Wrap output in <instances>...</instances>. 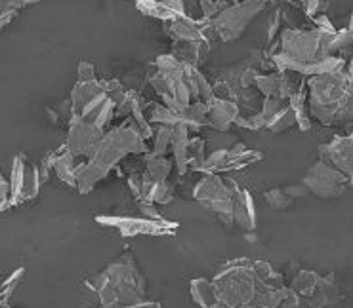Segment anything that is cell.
<instances>
[{
	"instance_id": "obj_11",
	"label": "cell",
	"mask_w": 353,
	"mask_h": 308,
	"mask_svg": "<svg viewBox=\"0 0 353 308\" xmlns=\"http://www.w3.org/2000/svg\"><path fill=\"white\" fill-rule=\"evenodd\" d=\"M103 130L94 126L90 122L73 116L69 122V135H67L65 148L74 158H90L103 139Z\"/></svg>"
},
{
	"instance_id": "obj_37",
	"label": "cell",
	"mask_w": 353,
	"mask_h": 308,
	"mask_svg": "<svg viewBox=\"0 0 353 308\" xmlns=\"http://www.w3.org/2000/svg\"><path fill=\"white\" fill-rule=\"evenodd\" d=\"M10 196H12V190H10V181L0 173V211L12 208Z\"/></svg>"
},
{
	"instance_id": "obj_7",
	"label": "cell",
	"mask_w": 353,
	"mask_h": 308,
	"mask_svg": "<svg viewBox=\"0 0 353 308\" xmlns=\"http://www.w3.org/2000/svg\"><path fill=\"white\" fill-rule=\"evenodd\" d=\"M263 6H265V2L262 0H243L239 4L228 6L212 19L214 31L222 41H235L247 31L250 21L262 12Z\"/></svg>"
},
{
	"instance_id": "obj_18",
	"label": "cell",
	"mask_w": 353,
	"mask_h": 308,
	"mask_svg": "<svg viewBox=\"0 0 353 308\" xmlns=\"http://www.w3.org/2000/svg\"><path fill=\"white\" fill-rule=\"evenodd\" d=\"M340 299H342V295L338 292L336 282H334V278L330 274L325 276V278H321L317 289H315V293L307 299V302H310V307L312 308H327L332 307V305H336Z\"/></svg>"
},
{
	"instance_id": "obj_17",
	"label": "cell",
	"mask_w": 353,
	"mask_h": 308,
	"mask_svg": "<svg viewBox=\"0 0 353 308\" xmlns=\"http://www.w3.org/2000/svg\"><path fill=\"white\" fill-rule=\"evenodd\" d=\"M189 126L188 124H176L172 130V151L176 156V168L183 175L189 170Z\"/></svg>"
},
{
	"instance_id": "obj_42",
	"label": "cell",
	"mask_w": 353,
	"mask_h": 308,
	"mask_svg": "<svg viewBox=\"0 0 353 308\" xmlns=\"http://www.w3.org/2000/svg\"><path fill=\"white\" fill-rule=\"evenodd\" d=\"M285 190H287V195L292 196V198H296V196H305L307 192H310L304 185H298V187H287Z\"/></svg>"
},
{
	"instance_id": "obj_19",
	"label": "cell",
	"mask_w": 353,
	"mask_h": 308,
	"mask_svg": "<svg viewBox=\"0 0 353 308\" xmlns=\"http://www.w3.org/2000/svg\"><path fill=\"white\" fill-rule=\"evenodd\" d=\"M191 297L201 308H220V300L214 289L212 280L197 278L191 282Z\"/></svg>"
},
{
	"instance_id": "obj_41",
	"label": "cell",
	"mask_w": 353,
	"mask_h": 308,
	"mask_svg": "<svg viewBox=\"0 0 353 308\" xmlns=\"http://www.w3.org/2000/svg\"><path fill=\"white\" fill-rule=\"evenodd\" d=\"M279 27H281V14L277 12V14H275V17H273V23H271V27L268 29V42L273 41V36L277 34Z\"/></svg>"
},
{
	"instance_id": "obj_24",
	"label": "cell",
	"mask_w": 353,
	"mask_h": 308,
	"mask_svg": "<svg viewBox=\"0 0 353 308\" xmlns=\"http://www.w3.org/2000/svg\"><path fill=\"white\" fill-rule=\"evenodd\" d=\"M321 276L312 272V270H300L298 274L294 276V280H292V284H290V289L296 293V295H300V297H304V299H310L315 289H317V285H319Z\"/></svg>"
},
{
	"instance_id": "obj_15",
	"label": "cell",
	"mask_w": 353,
	"mask_h": 308,
	"mask_svg": "<svg viewBox=\"0 0 353 308\" xmlns=\"http://www.w3.org/2000/svg\"><path fill=\"white\" fill-rule=\"evenodd\" d=\"M233 223L245 230L256 228V208L254 198L247 188H239L233 202Z\"/></svg>"
},
{
	"instance_id": "obj_3",
	"label": "cell",
	"mask_w": 353,
	"mask_h": 308,
	"mask_svg": "<svg viewBox=\"0 0 353 308\" xmlns=\"http://www.w3.org/2000/svg\"><path fill=\"white\" fill-rule=\"evenodd\" d=\"M92 287L98 295L101 307L126 308L143 300L148 282L132 253H124L123 257H119L101 274L94 278Z\"/></svg>"
},
{
	"instance_id": "obj_29",
	"label": "cell",
	"mask_w": 353,
	"mask_h": 308,
	"mask_svg": "<svg viewBox=\"0 0 353 308\" xmlns=\"http://www.w3.org/2000/svg\"><path fill=\"white\" fill-rule=\"evenodd\" d=\"M252 268H254L256 276L262 282H265V284L283 285V278H281V274L275 268L271 267L270 263H265V261H252Z\"/></svg>"
},
{
	"instance_id": "obj_22",
	"label": "cell",
	"mask_w": 353,
	"mask_h": 308,
	"mask_svg": "<svg viewBox=\"0 0 353 308\" xmlns=\"http://www.w3.org/2000/svg\"><path fill=\"white\" fill-rule=\"evenodd\" d=\"M305 99H307V86H305V80H304L302 82V86H300V89H298L294 96L290 98V101H288L296 114V124H298V128H300L302 131L312 128L310 111L305 109Z\"/></svg>"
},
{
	"instance_id": "obj_26",
	"label": "cell",
	"mask_w": 353,
	"mask_h": 308,
	"mask_svg": "<svg viewBox=\"0 0 353 308\" xmlns=\"http://www.w3.org/2000/svg\"><path fill=\"white\" fill-rule=\"evenodd\" d=\"M181 124H188L189 128H201L205 126L208 118V105L203 101H195L180 114Z\"/></svg>"
},
{
	"instance_id": "obj_5",
	"label": "cell",
	"mask_w": 353,
	"mask_h": 308,
	"mask_svg": "<svg viewBox=\"0 0 353 308\" xmlns=\"http://www.w3.org/2000/svg\"><path fill=\"white\" fill-rule=\"evenodd\" d=\"M336 31L312 29V31H298L285 29L281 31V52L285 57L296 63H317L330 57V38Z\"/></svg>"
},
{
	"instance_id": "obj_39",
	"label": "cell",
	"mask_w": 353,
	"mask_h": 308,
	"mask_svg": "<svg viewBox=\"0 0 353 308\" xmlns=\"http://www.w3.org/2000/svg\"><path fill=\"white\" fill-rule=\"evenodd\" d=\"M141 183H143V173H132L128 177V187L136 200H140L141 196Z\"/></svg>"
},
{
	"instance_id": "obj_9",
	"label": "cell",
	"mask_w": 353,
	"mask_h": 308,
	"mask_svg": "<svg viewBox=\"0 0 353 308\" xmlns=\"http://www.w3.org/2000/svg\"><path fill=\"white\" fill-rule=\"evenodd\" d=\"M41 185L42 179L39 168L29 162L23 153L16 154L14 164H12V175H10V190H12L10 202L12 206L37 198Z\"/></svg>"
},
{
	"instance_id": "obj_27",
	"label": "cell",
	"mask_w": 353,
	"mask_h": 308,
	"mask_svg": "<svg viewBox=\"0 0 353 308\" xmlns=\"http://www.w3.org/2000/svg\"><path fill=\"white\" fill-rule=\"evenodd\" d=\"M149 120L161 124V126H170L174 128L176 124H181L180 114L174 113L172 109H168L166 105H159V103H151L149 105Z\"/></svg>"
},
{
	"instance_id": "obj_38",
	"label": "cell",
	"mask_w": 353,
	"mask_h": 308,
	"mask_svg": "<svg viewBox=\"0 0 353 308\" xmlns=\"http://www.w3.org/2000/svg\"><path fill=\"white\" fill-rule=\"evenodd\" d=\"M79 80L81 82H92V80H98L96 78V67L88 63V61H81V65H79Z\"/></svg>"
},
{
	"instance_id": "obj_32",
	"label": "cell",
	"mask_w": 353,
	"mask_h": 308,
	"mask_svg": "<svg viewBox=\"0 0 353 308\" xmlns=\"http://www.w3.org/2000/svg\"><path fill=\"white\" fill-rule=\"evenodd\" d=\"M265 200L270 204L271 208H275V210H287L292 206L294 202V198L292 196L287 195V190L285 188H271L265 192Z\"/></svg>"
},
{
	"instance_id": "obj_16",
	"label": "cell",
	"mask_w": 353,
	"mask_h": 308,
	"mask_svg": "<svg viewBox=\"0 0 353 308\" xmlns=\"http://www.w3.org/2000/svg\"><path fill=\"white\" fill-rule=\"evenodd\" d=\"M54 171L61 183H65L69 187H77V171H79V164L73 154L69 153L65 145L59 151L54 153Z\"/></svg>"
},
{
	"instance_id": "obj_45",
	"label": "cell",
	"mask_w": 353,
	"mask_h": 308,
	"mask_svg": "<svg viewBox=\"0 0 353 308\" xmlns=\"http://www.w3.org/2000/svg\"><path fill=\"white\" fill-rule=\"evenodd\" d=\"M0 308H10L8 307V300H4L2 297H0Z\"/></svg>"
},
{
	"instance_id": "obj_25",
	"label": "cell",
	"mask_w": 353,
	"mask_h": 308,
	"mask_svg": "<svg viewBox=\"0 0 353 308\" xmlns=\"http://www.w3.org/2000/svg\"><path fill=\"white\" fill-rule=\"evenodd\" d=\"M145 170L155 183H165L172 170V162L165 156H157L153 153L145 154Z\"/></svg>"
},
{
	"instance_id": "obj_30",
	"label": "cell",
	"mask_w": 353,
	"mask_h": 308,
	"mask_svg": "<svg viewBox=\"0 0 353 308\" xmlns=\"http://www.w3.org/2000/svg\"><path fill=\"white\" fill-rule=\"evenodd\" d=\"M228 160H230V151L228 148L216 151V153H212L206 158L201 171H206V173H220V171H225Z\"/></svg>"
},
{
	"instance_id": "obj_36",
	"label": "cell",
	"mask_w": 353,
	"mask_h": 308,
	"mask_svg": "<svg viewBox=\"0 0 353 308\" xmlns=\"http://www.w3.org/2000/svg\"><path fill=\"white\" fill-rule=\"evenodd\" d=\"M23 274H25V268H17L16 272L10 276L8 280H6V282L2 284V289H0V297H2V299L8 300L10 295L16 292L17 284L21 282V278H23Z\"/></svg>"
},
{
	"instance_id": "obj_8",
	"label": "cell",
	"mask_w": 353,
	"mask_h": 308,
	"mask_svg": "<svg viewBox=\"0 0 353 308\" xmlns=\"http://www.w3.org/2000/svg\"><path fill=\"white\" fill-rule=\"evenodd\" d=\"M99 225L119 230L123 236H166L178 230V223L165 217H145V215H98Z\"/></svg>"
},
{
	"instance_id": "obj_4",
	"label": "cell",
	"mask_w": 353,
	"mask_h": 308,
	"mask_svg": "<svg viewBox=\"0 0 353 308\" xmlns=\"http://www.w3.org/2000/svg\"><path fill=\"white\" fill-rule=\"evenodd\" d=\"M220 308H248L265 282L256 276L250 259H233L214 276Z\"/></svg>"
},
{
	"instance_id": "obj_2",
	"label": "cell",
	"mask_w": 353,
	"mask_h": 308,
	"mask_svg": "<svg viewBox=\"0 0 353 308\" xmlns=\"http://www.w3.org/2000/svg\"><path fill=\"white\" fill-rule=\"evenodd\" d=\"M310 116L323 126L353 122V76L347 71L317 74L305 80Z\"/></svg>"
},
{
	"instance_id": "obj_14",
	"label": "cell",
	"mask_w": 353,
	"mask_h": 308,
	"mask_svg": "<svg viewBox=\"0 0 353 308\" xmlns=\"http://www.w3.org/2000/svg\"><path fill=\"white\" fill-rule=\"evenodd\" d=\"M239 118V107L235 101H228V99H216L214 98L208 103V118H206V126H210L214 130L228 131L231 124H235Z\"/></svg>"
},
{
	"instance_id": "obj_1",
	"label": "cell",
	"mask_w": 353,
	"mask_h": 308,
	"mask_svg": "<svg viewBox=\"0 0 353 308\" xmlns=\"http://www.w3.org/2000/svg\"><path fill=\"white\" fill-rule=\"evenodd\" d=\"M141 153H148V145L138 126H119L115 130L107 131L96 153L88 158V162L79 164V171H77L79 192L88 195L126 154Z\"/></svg>"
},
{
	"instance_id": "obj_20",
	"label": "cell",
	"mask_w": 353,
	"mask_h": 308,
	"mask_svg": "<svg viewBox=\"0 0 353 308\" xmlns=\"http://www.w3.org/2000/svg\"><path fill=\"white\" fill-rule=\"evenodd\" d=\"M180 61L189 63V65H201L208 56V41H193V42H180L178 52L174 54Z\"/></svg>"
},
{
	"instance_id": "obj_28",
	"label": "cell",
	"mask_w": 353,
	"mask_h": 308,
	"mask_svg": "<svg viewBox=\"0 0 353 308\" xmlns=\"http://www.w3.org/2000/svg\"><path fill=\"white\" fill-rule=\"evenodd\" d=\"M189 170H203L205 164V141L201 138H193L189 143Z\"/></svg>"
},
{
	"instance_id": "obj_13",
	"label": "cell",
	"mask_w": 353,
	"mask_h": 308,
	"mask_svg": "<svg viewBox=\"0 0 353 308\" xmlns=\"http://www.w3.org/2000/svg\"><path fill=\"white\" fill-rule=\"evenodd\" d=\"M302 82L292 80L288 78V73H273V74H258L256 78V88L262 91L265 98L283 99V101H290V98L294 96L296 91L300 89Z\"/></svg>"
},
{
	"instance_id": "obj_33",
	"label": "cell",
	"mask_w": 353,
	"mask_h": 308,
	"mask_svg": "<svg viewBox=\"0 0 353 308\" xmlns=\"http://www.w3.org/2000/svg\"><path fill=\"white\" fill-rule=\"evenodd\" d=\"M172 130L170 126H161L155 133V145H153V154L165 156L168 146H172Z\"/></svg>"
},
{
	"instance_id": "obj_40",
	"label": "cell",
	"mask_w": 353,
	"mask_h": 308,
	"mask_svg": "<svg viewBox=\"0 0 353 308\" xmlns=\"http://www.w3.org/2000/svg\"><path fill=\"white\" fill-rule=\"evenodd\" d=\"M298 2H300V8L304 10L307 16H317V12H319L321 8V0H298Z\"/></svg>"
},
{
	"instance_id": "obj_31",
	"label": "cell",
	"mask_w": 353,
	"mask_h": 308,
	"mask_svg": "<svg viewBox=\"0 0 353 308\" xmlns=\"http://www.w3.org/2000/svg\"><path fill=\"white\" fill-rule=\"evenodd\" d=\"M294 124H296V114L294 111H292L290 103H288V105L285 107V109H283L275 118H273V122L270 124V130L273 131V133H281V131L292 128Z\"/></svg>"
},
{
	"instance_id": "obj_6",
	"label": "cell",
	"mask_w": 353,
	"mask_h": 308,
	"mask_svg": "<svg viewBox=\"0 0 353 308\" xmlns=\"http://www.w3.org/2000/svg\"><path fill=\"white\" fill-rule=\"evenodd\" d=\"M237 190L239 187L230 179H222L218 173H206L193 190V198L203 208L214 211L225 225H233V202Z\"/></svg>"
},
{
	"instance_id": "obj_44",
	"label": "cell",
	"mask_w": 353,
	"mask_h": 308,
	"mask_svg": "<svg viewBox=\"0 0 353 308\" xmlns=\"http://www.w3.org/2000/svg\"><path fill=\"white\" fill-rule=\"evenodd\" d=\"M347 73L353 76V52H352V57H350V63H347Z\"/></svg>"
},
{
	"instance_id": "obj_43",
	"label": "cell",
	"mask_w": 353,
	"mask_h": 308,
	"mask_svg": "<svg viewBox=\"0 0 353 308\" xmlns=\"http://www.w3.org/2000/svg\"><path fill=\"white\" fill-rule=\"evenodd\" d=\"M126 308H161L159 302H136V305H132V307H126Z\"/></svg>"
},
{
	"instance_id": "obj_12",
	"label": "cell",
	"mask_w": 353,
	"mask_h": 308,
	"mask_svg": "<svg viewBox=\"0 0 353 308\" xmlns=\"http://www.w3.org/2000/svg\"><path fill=\"white\" fill-rule=\"evenodd\" d=\"M321 160L342 171L353 183V131L344 138H334L327 145L319 146Z\"/></svg>"
},
{
	"instance_id": "obj_35",
	"label": "cell",
	"mask_w": 353,
	"mask_h": 308,
	"mask_svg": "<svg viewBox=\"0 0 353 308\" xmlns=\"http://www.w3.org/2000/svg\"><path fill=\"white\" fill-rule=\"evenodd\" d=\"M275 308H312V307H310L307 299L300 297V295H296L290 287H287L285 293H283V297L279 299V302L275 305Z\"/></svg>"
},
{
	"instance_id": "obj_23",
	"label": "cell",
	"mask_w": 353,
	"mask_h": 308,
	"mask_svg": "<svg viewBox=\"0 0 353 308\" xmlns=\"http://www.w3.org/2000/svg\"><path fill=\"white\" fill-rule=\"evenodd\" d=\"M262 153H258V151H248L247 146L239 143L235 148H231L230 151V160H228L225 171L243 170V168H247V166L258 162V160H262Z\"/></svg>"
},
{
	"instance_id": "obj_10",
	"label": "cell",
	"mask_w": 353,
	"mask_h": 308,
	"mask_svg": "<svg viewBox=\"0 0 353 308\" xmlns=\"http://www.w3.org/2000/svg\"><path fill=\"white\" fill-rule=\"evenodd\" d=\"M310 192L321 196V198H338L345 192V188L353 185L350 179L345 177L342 171L332 168L325 160L313 164L310 171L305 173L302 183Z\"/></svg>"
},
{
	"instance_id": "obj_34",
	"label": "cell",
	"mask_w": 353,
	"mask_h": 308,
	"mask_svg": "<svg viewBox=\"0 0 353 308\" xmlns=\"http://www.w3.org/2000/svg\"><path fill=\"white\" fill-rule=\"evenodd\" d=\"M174 200V188L168 183H155L153 190L149 195V202L151 204H170Z\"/></svg>"
},
{
	"instance_id": "obj_21",
	"label": "cell",
	"mask_w": 353,
	"mask_h": 308,
	"mask_svg": "<svg viewBox=\"0 0 353 308\" xmlns=\"http://www.w3.org/2000/svg\"><path fill=\"white\" fill-rule=\"evenodd\" d=\"M136 8L140 10L141 14H145L148 17L163 19L166 23L180 19V16L166 2H163V0H138L136 2Z\"/></svg>"
},
{
	"instance_id": "obj_46",
	"label": "cell",
	"mask_w": 353,
	"mask_h": 308,
	"mask_svg": "<svg viewBox=\"0 0 353 308\" xmlns=\"http://www.w3.org/2000/svg\"><path fill=\"white\" fill-rule=\"evenodd\" d=\"M134 2H138V0H134Z\"/></svg>"
}]
</instances>
